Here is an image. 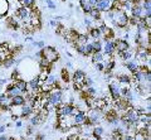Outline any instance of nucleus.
<instances>
[{
	"instance_id": "f257e3e1",
	"label": "nucleus",
	"mask_w": 151,
	"mask_h": 140,
	"mask_svg": "<svg viewBox=\"0 0 151 140\" xmlns=\"http://www.w3.org/2000/svg\"><path fill=\"white\" fill-rule=\"evenodd\" d=\"M48 102L52 106H54V107H58L59 105L64 104L63 91L59 90V88H57V90H54V88H53V91L48 92Z\"/></svg>"
},
{
	"instance_id": "f03ea898",
	"label": "nucleus",
	"mask_w": 151,
	"mask_h": 140,
	"mask_svg": "<svg viewBox=\"0 0 151 140\" xmlns=\"http://www.w3.org/2000/svg\"><path fill=\"white\" fill-rule=\"evenodd\" d=\"M129 20H130V18L127 15V13L122 10H115V17H113L112 23L117 28H126L129 25Z\"/></svg>"
},
{
	"instance_id": "7ed1b4c3",
	"label": "nucleus",
	"mask_w": 151,
	"mask_h": 140,
	"mask_svg": "<svg viewBox=\"0 0 151 140\" xmlns=\"http://www.w3.org/2000/svg\"><path fill=\"white\" fill-rule=\"evenodd\" d=\"M84 78H86V73L82 69H76L72 74V80H73V86L77 91H81L83 87V82H84Z\"/></svg>"
},
{
	"instance_id": "20e7f679",
	"label": "nucleus",
	"mask_w": 151,
	"mask_h": 140,
	"mask_svg": "<svg viewBox=\"0 0 151 140\" xmlns=\"http://www.w3.org/2000/svg\"><path fill=\"white\" fill-rule=\"evenodd\" d=\"M40 53H42V57H44L50 64L55 62V61H58V54H57V51L53 47H44L40 51Z\"/></svg>"
},
{
	"instance_id": "39448f33",
	"label": "nucleus",
	"mask_w": 151,
	"mask_h": 140,
	"mask_svg": "<svg viewBox=\"0 0 151 140\" xmlns=\"http://www.w3.org/2000/svg\"><path fill=\"white\" fill-rule=\"evenodd\" d=\"M86 121H87V113L84 110H77V113L72 116L73 126H82Z\"/></svg>"
},
{
	"instance_id": "423d86ee",
	"label": "nucleus",
	"mask_w": 151,
	"mask_h": 140,
	"mask_svg": "<svg viewBox=\"0 0 151 140\" xmlns=\"http://www.w3.org/2000/svg\"><path fill=\"white\" fill-rule=\"evenodd\" d=\"M120 88H121V85L117 81H113L110 83L108 86V90H110V95L112 97L113 101H117L121 99V93H120Z\"/></svg>"
},
{
	"instance_id": "0eeeda50",
	"label": "nucleus",
	"mask_w": 151,
	"mask_h": 140,
	"mask_svg": "<svg viewBox=\"0 0 151 140\" xmlns=\"http://www.w3.org/2000/svg\"><path fill=\"white\" fill-rule=\"evenodd\" d=\"M94 8L100 13H107L112 10V1L111 0H98Z\"/></svg>"
},
{
	"instance_id": "6e6552de",
	"label": "nucleus",
	"mask_w": 151,
	"mask_h": 140,
	"mask_svg": "<svg viewBox=\"0 0 151 140\" xmlns=\"http://www.w3.org/2000/svg\"><path fill=\"white\" fill-rule=\"evenodd\" d=\"M115 42H113V39L111 40H107L103 43V48H102V53L103 56H113V53H115Z\"/></svg>"
},
{
	"instance_id": "1a4fd4ad",
	"label": "nucleus",
	"mask_w": 151,
	"mask_h": 140,
	"mask_svg": "<svg viewBox=\"0 0 151 140\" xmlns=\"http://www.w3.org/2000/svg\"><path fill=\"white\" fill-rule=\"evenodd\" d=\"M17 15L20 20H23L24 23H29V18H30V10L27 9L24 6H20L17 10Z\"/></svg>"
},
{
	"instance_id": "9d476101",
	"label": "nucleus",
	"mask_w": 151,
	"mask_h": 140,
	"mask_svg": "<svg viewBox=\"0 0 151 140\" xmlns=\"http://www.w3.org/2000/svg\"><path fill=\"white\" fill-rule=\"evenodd\" d=\"M13 83H14V86L20 91L22 95H25L27 92H29V90H28V82L25 80H23V78H19V80L13 81Z\"/></svg>"
},
{
	"instance_id": "9b49d317",
	"label": "nucleus",
	"mask_w": 151,
	"mask_h": 140,
	"mask_svg": "<svg viewBox=\"0 0 151 140\" xmlns=\"http://www.w3.org/2000/svg\"><path fill=\"white\" fill-rule=\"evenodd\" d=\"M115 42V51H117L119 53L124 52V51L129 49L130 48V44L127 40H124V39H113Z\"/></svg>"
},
{
	"instance_id": "f8f14e48",
	"label": "nucleus",
	"mask_w": 151,
	"mask_h": 140,
	"mask_svg": "<svg viewBox=\"0 0 151 140\" xmlns=\"http://www.w3.org/2000/svg\"><path fill=\"white\" fill-rule=\"evenodd\" d=\"M40 85H42V82L39 81L38 76H35L34 78H32V80L28 82V87L30 88V92H33V93H37L38 91L40 90Z\"/></svg>"
},
{
	"instance_id": "ddd939ff",
	"label": "nucleus",
	"mask_w": 151,
	"mask_h": 140,
	"mask_svg": "<svg viewBox=\"0 0 151 140\" xmlns=\"http://www.w3.org/2000/svg\"><path fill=\"white\" fill-rule=\"evenodd\" d=\"M10 104H12V107H14V106H24L25 104H27V100H25V97H24V95H18V96H14L13 99L10 100Z\"/></svg>"
},
{
	"instance_id": "4468645a",
	"label": "nucleus",
	"mask_w": 151,
	"mask_h": 140,
	"mask_svg": "<svg viewBox=\"0 0 151 140\" xmlns=\"http://www.w3.org/2000/svg\"><path fill=\"white\" fill-rule=\"evenodd\" d=\"M131 17L134 18V19H140V18H142V8H141V5H132L131 8Z\"/></svg>"
},
{
	"instance_id": "2eb2a0df",
	"label": "nucleus",
	"mask_w": 151,
	"mask_h": 140,
	"mask_svg": "<svg viewBox=\"0 0 151 140\" xmlns=\"http://www.w3.org/2000/svg\"><path fill=\"white\" fill-rule=\"evenodd\" d=\"M34 113V110H33V107L30 105L25 104L24 106H22V110H20V118H29V116Z\"/></svg>"
},
{
	"instance_id": "dca6fc26",
	"label": "nucleus",
	"mask_w": 151,
	"mask_h": 140,
	"mask_svg": "<svg viewBox=\"0 0 151 140\" xmlns=\"http://www.w3.org/2000/svg\"><path fill=\"white\" fill-rule=\"evenodd\" d=\"M89 38H92L93 40H97V39H101L102 38V34H101V32L98 30V28L97 27H92V28H89V34H88Z\"/></svg>"
},
{
	"instance_id": "f3484780",
	"label": "nucleus",
	"mask_w": 151,
	"mask_h": 140,
	"mask_svg": "<svg viewBox=\"0 0 151 140\" xmlns=\"http://www.w3.org/2000/svg\"><path fill=\"white\" fill-rule=\"evenodd\" d=\"M125 67L129 69V71L131 72V73H134V72H136L139 69V62L137 61H126L125 62Z\"/></svg>"
},
{
	"instance_id": "a211bd4d",
	"label": "nucleus",
	"mask_w": 151,
	"mask_h": 140,
	"mask_svg": "<svg viewBox=\"0 0 151 140\" xmlns=\"http://www.w3.org/2000/svg\"><path fill=\"white\" fill-rule=\"evenodd\" d=\"M131 80L132 78L130 76H127V74H119V76H117V82H119L120 85H124V86H126V85L130 86Z\"/></svg>"
},
{
	"instance_id": "6ab92c4d",
	"label": "nucleus",
	"mask_w": 151,
	"mask_h": 140,
	"mask_svg": "<svg viewBox=\"0 0 151 140\" xmlns=\"http://www.w3.org/2000/svg\"><path fill=\"white\" fill-rule=\"evenodd\" d=\"M103 133H105V130H103V128H101V126H94L92 130V135L96 140H100L103 136Z\"/></svg>"
},
{
	"instance_id": "aec40b11",
	"label": "nucleus",
	"mask_w": 151,
	"mask_h": 140,
	"mask_svg": "<svg viewBox=\"0 0 151 140\" xmlns=\"http://www.w3.org/2000/svg\"><path fill=\"white\" fill-rule=\"evenodd\" d=\"M3 67H5V68H10L14 63H15V58L13 57V56H6L5 58L3 59Z\"/></svg>"
},
{
	"instance_id": "412c9836",
	"label": "nucleus",
	"mask_w": 151,
	"mask_h": 140,
	"mask_svg": "<svg viewBox=\"0 0 151 140\" xmlns=\"http://www.w3.org/2000/svg\"><path fill=\"white\" fill-rule=\"evenodd\" d=\"M119 56L121 57V59L122 61H130V58L134 56V52H132V49L131 48H129V49H126V51H124V52H121V53H119Z\"/></svg>"
},
{
	"instance_id": "4be33fe9",
	"label": "nucleus",
	"mask_w": 151,
	"mask_h": 140,
	"mask_svg": "<svg viewBox=\"0 0 151 140\" xmlns=\"http://www.w3.org/2000/svg\"><path fill=\"white\" fill-rule=\"evenodd\" d=\"M9 10V1L8 0H0V15H5Z\"/></svg>"
},
{
	"instance_id": "5701e85b",
	"label": "nucleus",
	"mask_w": 151,
	"mask_h": 140,
	"mask_svg": "<svg viewBox=\"0 0 151 140\" xmlns=\"http://www.w3.org/2000/svg\"><path fill=\"white\" fill-rule=\"evenodd\" d=\"M92 45H93V53H94V52H102L103 43H102V40H101V39L93 40V42H92Z\"/></svg>"
},
{
	"instance_id": "b1692460",
	"label": "nucleus",
	"mask_w": 151,
	"mask_h": 140,
	"mask_svg": "<svg viewBox=\"0 0 151 140\" xmlns=\"http://www.w3.org/2000/svg\"><path fill=\"white\" fill-rule=\"evenodd\" d=\"M103 61V53L102 52H94L92 53V63H98Z\"/></svg>"
},
{
	"instance_id": "393cba45",
	"label": "nucleus",
	"mask_w": 151,
	"mask_h": 140,
	"mask_svg": "<svg viewBox=\"0 0 151 140\" xmlns=\"http://www.w3.org/2000/svg\"><path fill=\"white\" fill-rule=\"evenodd\" d=\"M20 4H22V6L30 9V8H34L35 0H20Z\"/></svg>"
},
{
	"instance_id": "a878e982",
	"label": "nucleus",
	"mask_w": 151,
	"mask_h": 140,
	"mask_svg": "<svg viewBox=\"0 0 151 140\" xmlns=\"http://www.w3.org/2000/svg\"><path fill=\"white\" fill-rule=\"evenodd\" d=\"M8 24L10 25L13 29H18L19 28V23H18V20L17 19H14V18H8Z\"/></svg>"
},
{
	"instance_id": "bb28decb",
	"label": "nucleus",
	"mask_w": 151,
	"mask_h": 140,
	"mask_svg": "<svg viewBox=\"0 0 151 140\" xmlns=\"http://www.w3.org/2000/svg\"><path fill=\"white\" fill-rule=\"evenodd\" d=\"M84 91H86V96H89V97H94L97 95V90L94 87H87Z\"/></svg>"
},
{
	"instance_id": "cd10ccee",
	"label": "nucleus",
	"mask_w": 151,
	"mask_h": 140,
	"mask_svg": "<svg viewBox=\"0 0 151 140\" xmlns=\"http://www.w3.org/2000/svg\"><path fill=\"white\" fill-rule=\"evenodd\" d=\"M141 8H142V10H151V0H142Z\"/></svg>"
},
{
	"instance_id": "c85d7f7f",
	"label": "nucleus",
	"mask_w": 151,
	"mask_h": 140,
	"mask_svg": "<svg viewBox=\"0 0 151 140\" xmlns=\"http://www.w3.org/2000/svg\"><path fill=\"white\" fill-rule=\"evenodd\" d=\"M84 52H86V56H89V54H92L93 53V45L92 43H88L87 44H84Z\"/></svg>"
},
{
	"instance_id": "c756f323",
	"label": "nucleus",
	"mask_w": 151,
	"mask_h": 140,
	"mask_svg": "<svg viewBox=\"0 0 151 140\" xmlns=\"http://www.w3.org/2000/svg\"><path fill=\"white\" fill-rule=\"evenodd\" d=\"M92 85H93V80L91 77H86L84 78V82H83V87H92Z\"/></svg>"
},
{
	"instance_id": "7c9ffc66",
	"label": "nucleus",
	"mask_w": 151,
	"mask_h": 140,
	"mask_svg": "<svg viewBox=\"0 0 151 140\" xmlns=\"http://www.w3.org/2000/svg\"><path fill=\"white\" fill-rule=\"evenodd\" d=\"M62 80H63L64 82H68V81L70 80L69 73H68L67 69H62Z\"/></svg>"
},
{
	"instance_id": "2f4dec72",
	"label": "nucleus",
	"mask_w": 151,
	"mask_h": 140,
	"mask_svg": "<svg viewBox=\"0 0 151 140\" xmlns=\"http://www.w3.org/2000/svg\"><path fill=\"white\" fill-rule=\"evenodd\" d=\"M94 66H96V69H97V71H100V72L105 71V63H103V62H98V63H94Z\"/></svg>"
},
{
	"instance_id": "473e14b6",
	"label": "nucleus",
	"mask_w": 151,
	"mask_h": 140,
	"mask_svg": "<svg viewBox=\"0 0 151 140\" xmlns=\"http://www.w3.org/2000/svg\"><path fill=\"white\" fill-rule=\"evenodd\" d=\"M74 47H76V51H77L79 54L86 56V52H84V45H74Z\"/></svg>"
},
{
	"instance_id": "72a5a7b5",
	"label": "nucleus",
	"mask_w": 151,
	"mask_h": 140,
	"mask_svg": "<svg viewBox=\"0 0 151 140\" xmlns=\"http://www.w3.org/2000/svg\"><path fill=\"white\" fill-rule=\"evenodd\" d=\"M92 23H93V20L91 19V18H88V17L84 18V25H86L88 29H89V28H92Z\"/></svg>"
},
{
	"instance_id": "f704fd0d",
	"label": "nucleus",
	"mask_w": 151,
	"mask_h": 140,
	"mask_svg": "<svg viewBox=\"0 0 151 140\" xmlns=\"http://www.w3.org/2000/svg\"><path fill=\"white\" fill-rule=\"evenodd\" d=\"M32 44H33V45H34V47H38V48H40V49H43V48H44V47H45V44H44V42H42V40H40V42H35V40H34V42H33V43H32Z\"/></svg>"
},
{
	"instance_id": "c9c22d12",
	"label": "nucleus",
	"mask_w": 151,
	"mask_h": 140,
	"mask_svg": "<svg viewBox=\"0 0 151 140\" xmlns=\"http://www.w3.org/2000/svg\"><path fill=\"white\" fill-rule=\"evenodd\" d=\"M45 3L49 9H55V3H53V0H45Z\"/></svg>"
},
{
	"instance_id": "e433bc0d",
	"label": "nucleus",
	"mask_w": 151,
	"mask_h": 140,
	"mask_svg": "<svg viewBox=\"0 0 151 140\" xmlns=\"http://www.w3.org/2000/svg\"><path fill=\"white\" fill-rule=\"evenodd\" d=\"M33 133H34V126H32V125H30V126L28 128V131H27V134H28V135H32Z\"/></svg>"
},
{
	"instance_id": "4c0bfd02",
	"label": "nucleus",
	"mask_w": 151,
	"mask_h": 140,
	"mask_svg": "<svg viewBox=\"0 0 151 140\" xmlns=\"http://www.w3.org/2000/svg\"><path fill=\"white\" fill-rule=\"evenodd\" d=\"M122 140H135V138L132 135H126V136L122 138Z\"/></svg>"
},
{
	"instance_id": "58836bf2",
	"label": "nucleus",
	"mask_w": 151,
	"mask_h": 140,
	"mask_svg": "<svg viewBox=\"0 0 151 140\" xmlns=\"http://www.w3.org/2000/svg\"><path fill=\"white\" fill-rule=\"evenodd\" d=\"M44 139V135L43 134H37L35 135V140H43Z\"/></svg>"
},
{
	"instance_id": "ea45409f",
	"label": "nucleus",
	"mask_w": 151,
	"mask_h": 140,
	"mask_svg": "<svg viewBox=\"0 0 151 140\" xmlns=\"http://www.w3.org/2000/svg\"><path fill=\"white\" fill-rule=\"evenodd\" d=\"M97 1H98V0H89V4H91V5L94 8V6H96V4H97Z\"/></svg>"
},
{
	"instance_id": "a19ab883",
	"label": "nucleus",
	"mask_w": 151,
	"mask_h": 140,
	"mask_svg": "<svg viewBox=\"0 0 151 140\" xmlns=\"http://www.w3.org/2000/svg\"><path fill=\"white\" fill-rule=\"evenodd\" d=\"M49 24H50L52 27H55V28H57V25H58V23H57V20H50Z\"/></svg>"
},
{
	"instance_id": "79ce46f5",
	"label": "nucleus",
	"mask_w": 151,
	"mask_h": 140,
	"mask_svg": "<svg viewBox=\"0 0 151 140\" xmlns=\"http://www.w3.org/2000/svg\"><path fill=\"white\" fill-rule=\"evenodd\" d=\"M5 129H6L5 125H1V126H0V134H3L4 131H5Z\"/></svg>"
},
{
	"instance_id": "37998d69",
	"label": "nucleus",
	"mask_w": 151,
	"mask_h": 140,
	"mask_svg": "<svg viewBox=\"0 0 151 140\" xmlns=\"http://www.w3.org/2000/svg\"><path fill=\"white\" fill-rule=\"evenodd\" d=\"M5 83H6V80H4V78H0V86L5 85Z\"/></svg>"
},
{
	"instance_id": "c03bdc74",
	"label": "nucleus",
	"mask_w": 151,
	"mask_h": 140,
	"mask_svg": "<svg viewBox=\"0 0 151 140\" xmlns=\"http://www.w3.org/2000/svg\"><path fill=\"white\" fill-rule=\"evenodd\" d=\"M65 67H67V68H72V63H70V62H67V63H65Z\"/></svg>"
},
{
	"instance_id": "a18cd8bd",
	"label": "nucleus",
	"mask_w": 151,
	"mask_h": 140,
	"mask_svg": "<svg viewBox=\"0 0 151 140\" xmlns=\"http://www.w3.org/2000/svg\"><path fill=\"white\" fill-rule=\"evenodd\" d=\"M15 125H17L18 128H22V125H23V124H22V121H17V123H15Z\"/></svg>"
},
{
	"instance_id": "49530a36",
	"label": "nucleus",
	"mask_w": 151,
	"mask_h": 140,
	"mask_svg": "<svg viewBox=\"0 0 151 140\" xmlns=\"http://www.w3.org/2000/svg\"><path fill=\"white\" fill-rule=\"evenodd\" d=\"M0 140H8V138L5 136V135H1V136H0Z\"/></svg>"
},
{
	"instance_id": "de8ad7c7",
	"label": "nucleus",
	"mask_w": 151,
	"mask_h": 140,
	"mask_svg": "<svg viewBox=\"0 0 151 140\" xmlns=\"http://www.w3.org/2000/svg\"><path fill=\"white\" fill-rule=\"evenodd\" d=\"M27 42H32V43H33V42H34V40H33L32 37H28V38H27Z\"/></svg>"
},
{
	"instance_id": "09e8293b",
	"label": "nucleus",
	"mask_w": 151,
	"mask_h": 140,
	"mask_svg": "<svg viewBox=\"0 0 151 140\" xmlns=\"http://www.w3.org/2000/svg\"><path fill=\"white\" fill-rule=\"evenodd\" d=\"M112 3H116V1H120V0H111Z\"/></svg>"
},
{
	"instance_id": "8fccbe9b",
	"label": "nucleus",
	"mask_w": 151,
	"mask_h": 140,
	"mask_svg": "<svg viewBox=\"0 0 151 140\" xmlns=\"http://www.w3.org/2000/svg\"><path fill=\"white\" fill-rule=\"evenodd\" d=\"M3 67V63H1V61H0V68H1Z\"/></svg>"
},
{
	"instance_id": "3c124183",
	"label": "nucleus",
	"mask_w": 151,
	"mask_h": 140,
	"mask_svg": "<svg viewBox=\"0 0 151 140\" xmlns=\"http://www.w3.org/2000/svg\"><path fill=\"white\" fill-rule=\"evenodd\" d=\"M89 140H96V139H94V138H93V139H89Z\"/></svg>"
}]
</instances>
